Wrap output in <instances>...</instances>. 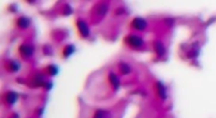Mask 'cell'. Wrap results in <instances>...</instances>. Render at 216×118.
<instances>
[{"label": "cell", "mask_w": 216, "mask_h": 118, "mask_svg": "<svg viewBox=\"0 0 216 118\" xmlns=\"http://www.w3.org/2000/svg\"><path fill=\"white\" fill-rule=\"evenodd\" d=\"M107 10H108V4H107V3H99V4H96V6L93 7V13H92L93 21L102 19V18L105 16Z\"/></svg>", "instance_id": "obj_1"}, {"label": "cell", "mask_w": 216, "mask_h": 118, "mask_svg": "<svg viewBox=\"0 0 216 118\" xmlns=\"http://www.w3.org/2000/svg\"><path fill=\"white\" fill-rule=\"evenodd\" d=\"M126 41L129 43L132 47H135V49H142V47H144V44H145V43H144V40L141 39L139 36H136V34H130Z\"/></svg>", "instance_id": "obj_2"}, {"label": "cell", "mask_w": 216, "mask_h": 118, "mask_svg": "<svg viewBox=\"0 0 216 118\" xmlns=\"http://www.w3.org/2000/svg\"><path fill=\"white\" fill-rule=\"evenodd\" d=\"M132 27L135 30H145L147 28V21L144 18H135L132 21Z\"/></svg>", "instance_id": "obj_3"}, {"label": "cell", "mask_w": 216, "mask_h": 118, "mask_svg": "<svg viewBox=\"0 0 216 118\" xmlns=\"http://www.w3.org/2000/svg\"><path fill=\"white\" fill-rule=\"evenodd\" d=\"M77 27H79V31H80V34L83 36V37H89V27H87V24L83 21V19H79L77 21Z\"/></svg>", "instance_id": "obj_4"}, {"label": "cell", "mask_w": 216, "mask_h": 118, "mask_svg": "<svg viewBox=\"0 0 216 118\" xmlns=\"http://www.w3.org/2000/svg\"><path fill=\"white\" fill-rule=\"evenodd\" d=\"M33 52H34V47L31 44H22L21 46V55L24 58H30L33 55Z\"/></svg>", "instance_id": "obj_5"}, {"label": "cell", "mask_w": 216, "mask_h": 118, "mask_svg": "<svg viewBox=\"0 0 216 118\" xmlns=\"http://www.w3.org/2000/svg\"><path fill=\"white\" fill-rule=\"evenodd\" d=\"M108 78H110V83H111V86H113V90H117V89L120 87V80H119V77L116 75V73H110V74H108Z\"/></svg>", "instance_id": "obj_6"}, {"label": "cell", "mask_w": 216, "mask_h": 118, "mask_svg": "<svg viewBox=\"0 0 216 118\" xmlns=\"http://www.w3.org/2000/svg\"><path fill=\"white\" fill-rule=\"evenodd\" d=\"M154 50H156V53H157L158 56H163V55L166 53V47L163 46L161 41H154Z\"/></svg>", "instance_id": "obj_7"}, {"label": "cell", "mask_w": 216, "mask_h": 118, "mask_svg": "<svg viewBox=\"0 0 216 118\" xmlns=\"http://www.w3.org/2000/svg\"><path fill=\"white\" fill-rule=\"evenodd\" d=\"M156 87H157V92H158V95H160V97L161 99H166L167 97V90H166V87L163 86V83H157L156 84Z\"/></svg>", "instance_id": "obj_8"}, {"label": "cell", "mask_w": 216, "mask_h": 118, "mask_svg": "<svg viewBox=\"0 0 216 118\" xmlns=\"http://www.w3.org/2000/svg\"><path fill=\"white\" fill-rule=\"evenodd\" d=\"M16 99H18V96H16V93H15V92H9V93H6V96H4V100H6V103H7V105L15 103V102H16Z\"/></svg>", "instance_id": "obj_9"}, {"label": "cell", "mask_w": 216, "mask_h": 118, "mask_svg": "<svg viewBox=\"0 0 216 118\" xmlns=\"http://www.w3.org/2000/svg\"><path fill=\"white\" fill-rule=\"evenodd\" d=\"M93 118H111V115H110V112H107V111H104V109H98V111L95 112Z\"/></svg>", "instance_id": "obj_10"}, {"label": "cell", "mask_w": 216, "mask_h": 118, "mask_svg": "<svg viewBox=\"0 0 216 118\" xmlns=\"http://www.w3.org/2000/svg\"><path fill=\"white\" fill-rule=\"evenodd\" d=\"M119 71H120L122 74H129L130 71H132V68H130L128 64H123V62H122V64H119Z\"/></svg>", "instance_id": "obj_11"}, {"label": "cell", "mask_w": 216, "mask_h": 118, "mask_svg": "<svg viewBox=\"0 0 216 118\" xmlns=\"http://www.w3.org/2000/svg\"><path fill=\"white\" fill-rule=\"evenodd\" d=\"M16 22H18V27L19 28H27L30 25V19L28 18H19Z\"/></svg>", "instance_id": "obj_12"}, {"label": "cell", "mask_w": 216, "mask_h": 118, "mask_svg": "<svg viewBox=\"0 0 216 118\" xmlns=\"http://www.w3.org/2000/svg\"><path fill=\"white\" fill-rule=\"evenodd\" d=\"M74 52V46H67V49H65V52H64V56L67 58V56H70V53H73Z\"/></svg>", "instance_id": "obj_13"}, {"label": "cell", "mask_w": 216, "mask_h": 118, "mask_svg": "<svg viewBox=\"0 0 216 118\" xmlns=\"http://www.w3.org/2000/svg\"><path fill=\"white\" fill-rule=\"evenodd\" d=\"M49 73H50L52 75H55V74H56V67H53V65L49 67Z\"/></svg>", "instance_id": "obj_14"}, {"label": "cell", "mask_w": 216, "mask_h": 118, "mask_svg": "<svg viewBox=\"0 0 216 118\" xmlns=\"http://www.w3.org/2000/svg\"><path fill=\"white\" fill-rule=\"evenodd\" d=\"M10 118H18V115H12V117Z\"/></svg>", "instance_id": "obj_15"}]
</instances>
